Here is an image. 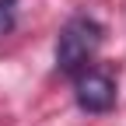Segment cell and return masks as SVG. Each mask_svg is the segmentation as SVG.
Masks as SVG:
<instances>
[{"instance_id": "6da1fadb", "label": "cell", "mask_w": 126, "mask_h": 126, "mask_svg": "<svg viewBox=\"0 0 126 126\" xmlns=\"http://www.w3.org/2000/svg\"><path fill=\"white\" fill-rule=\"evenodd\" d=\"M102 39H105V28L94 21L91 14L70 18L67 25L60 28V35H56V70L60 74H70V77L77 70H84L88 63L94 60Z\"/></svg>"}, {"instance_id": "7a4b0ae2", "label": "cell", "mask_w": 126, "mask_h": 126, "mask_svg": "<svg viewBox=\"0 0 126 126\" xmlns=\"http://www.w3.org/2000/svg\"><path fill=\"white\" fill-rule=\"evenodd\" d=\"M74 98L84 112H94L102 116L116 105V81L109 77L105 70H94V67H84L74 74Z\"/></svg>"}, {"instance_id": "3957f363", "label": "cell", "mask_w": 126, "mask_h": 126, "mask_svg": "<svg viewBox=\"0 0 126 126\" xmlns=\"http://www.w3.org/2000/svg\"><path fill=\"white\" fill-rule=\"evenodd\" d=\"M18 25V0H0V35L14 32Z\"/></svg>"}]
</instances>
